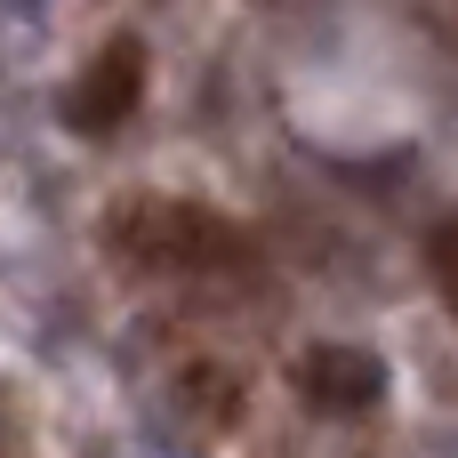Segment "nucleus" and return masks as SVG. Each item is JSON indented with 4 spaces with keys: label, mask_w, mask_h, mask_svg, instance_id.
<instances>
[{
    "label": "nucleus",
    "mask_w": 458,
    "mask_h": 458,
    "mask_svg": "<svg viewBox=\"0 0 458 458\" xmlns=\"http://www.w3.org/2000/svg\"><path fill=\"white\" fill-rule=\"evenodd\" d=\"M105 242L129 274H153V282H217L258 266L250 225H233L193 193H121L105 209Z\"/></svg>",
    "instance_id": "1"
},
{
    "label": "nucleus",
    "mask_w": 458,
    "mask_h": 458,
    "mask_svg": "<svg viewBox=\"0 0 458 458\" xmlns=\"http://www.w3.org/2000/svg\"><path fill=\"white\" fill-rule=\"evenodd\" d=\"M169 403H177V419H185V427L225 435V427H242V419H250V370H242V362H217V354H193V362H177Z\"/></svg>",
    "instance_id": "4"
},
{
    "label": "nucleus",
    "mask_w": 458,
    "mask_h": 458,
    "mask_svg": "<svg viewBox=\"0 0 458 458\" xmlns=\"http://www.w3.org/2000/svg\"><path fill=\"white\" fill-rule=\"evenodd\" d=\"M290 394L314 411V419H370L386 403V362L354 338H322L290 362Z\"/></svg>",
    "instance_id": "3"
},
{
    "label": "nucleus",
    "mask_w": 458,
    "mask_h": 458,
    "mask_svg": "<svg viewBox=\"0 0 458 458\" xmlns=\"http://www.w3.org/2000/svg\"><path fill=\"white\" fill-rule=\"evenodd\" d=\"M145 89H153L145 40H137V32H113V40H97L89 64L64 81V129H72V137H121V129L137 121Z\"/></svg>",
    "instance_id": "2"
},
{
    "label": "nucleus",
    "mask_w": 458,
    "mask_h": 458,
    "mask_svg": "<svg viewBox=\"0 0 458 458\" xmlns=\"http://www.w3.org/2000/svg\"><path fill=\"white\" fill-rule=\"evenodd\" d=\"M427 274H435V290H443V306L458 314V217H443V225L427 233Z\"/></svg>",
    "instance_id": "5"
}]
</instances>
